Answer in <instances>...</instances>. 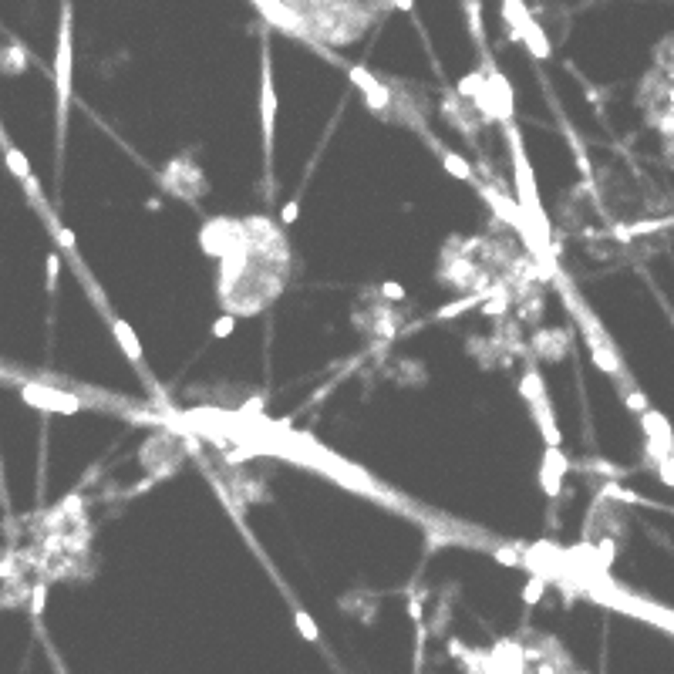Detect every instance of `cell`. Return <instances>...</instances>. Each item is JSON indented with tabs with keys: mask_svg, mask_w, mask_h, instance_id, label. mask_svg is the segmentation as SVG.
<instances>
[{
	"mask_svg": "<svg viewBox=\"0 0 674 674\" xmlns=\"http://www.w3.org/2000/svg\"><path fill=\"white\" fill-rule=\"evenodd\" d=\"M71 0L61 4V31H58V54H54V88H58V145H64V125H68V105H71Z\"/></svg>",
	"mask_w": 674,
	"mask_h": 674,
	"instance_id": "obj_1",
	"label": "cell"
},
{
	"mask_svg": "<svg viewBox=\"0 0 674 674\" xmlns=\"http://www.w3.org/2000/svg\"><path fill=\"white\" fill-rule=\"evenodd\" d=\"M20 398L27 401L31 408L41 412H54V415H75L92 408L94 401L78 398L75 391H61V388H51V384H37V381H20Z\"/></svg>",
	"mask_w": 674,
	"mask_h": 674,
	"instance_id": "obj_2",
	"label": "cell"
},
{
	"mask_svg": "<svg viewBox=\"0 0 674 674\" xmlns=\"http://www.w3.org/2000/svg\"><path fill=\"white\" fill-rule=\"evenodd\" d=\"M260 125H263V155L274 159V125H276V92L270 71V44L263 41V71H260Z\"/></svg>",
	"mask_w": 674,
	"mask_h": 674,
	"instance_id": "obj_3",
	"label": "cell"
},
{
	"mask_svg": "<svg viewBox=\"0 0 674 674\" xmlns=\"http://www.w3.org/2000/svg\"><path fill=\"white\" fill-rule=\"evenodd\" d=\"M567 472H570V459L563 455V448H560V445H546L543 465H539V486H543V492H546L550 499L560 496V489H563V475Z\"/></svg>",
	"mask_w": 674,
	"mask_h": 674,
	"instance_id": "obj_4",
	"label": "cell"
},
{
	"mask_svg": "<svg viewBox=\"0 0 674 674\" xmlns=\"http://www.w3.org/2000/svg\"><path fill=\"white\" fill-rule=\"evenodd\" d=\"M257 7H260V14L270 20V24H276L280 31L287 34H297V37H304V41H310V31H307V24L300 20V17L290 11V4H283V0H253Z\"/></svg>",
	"mask_w": 674,
	"mask_h": 674,
	"instance_id": "obj_5",
	"label": "cell"
},
{
	"mask_svg": "<svg viewBox=\"0 0 674 674\" xmlns=\"http://www.w3.org/2000/svg\"><path fill=\"white\" fill-rule=\"evenodd\" d=\"M348 68V75H351V81L364 92V102H368V108L374 111V115H381L384 105H391V92L384 88L378 78L371 75L368 68H357V64H344Z\"/></svg>",
	"mask_w": 674,
	"mask_h": 674,
	"instance_id": "obj_6",
	"label": "cell"
},
{
	"mask_svg": "<svg viewBox=\"0 0 674 674\" xmlns=\"http://www.w3.org/2000/svg\"><path fill=\"white\" fill-rule=\"evenodd\" d=\"M4 162H7V168H11V172H14V179H17V183L24 185V189H27V196H31L34 202L41 200V189L34 185L31 162H27V155H24V149H17L14 142H11V145L4 149Z\"/></svg>",
	"mask_w": 674,
	"mask_h": 674,
	"instance_id": "obj_7",
	"label": "cell"
},
{
	"mask_svg": "<svg viewBox=\"0 0 674 674\" xmlns=\"http://www.w3.org/2000/svg\"><path fill=\"white\" fill-rule=\"evenodd\" d=\"M37 209H41V216H44V219H47V226H51V236L58 240V246H61V250H68V260H78V243H75V233L68 230L64 223H58V216H54V213H51V209H47V206H44V196L37 200Z\"/></svg>",
	"mask_w": 674,
	"mask_h": 674,
	"instance_id": "obj_8",
	"label": "cell"
},
{
	"mask_svg": "<svg viewBox=\"0 0 674 674\" xmlns=\"http://www.w3.org/2000/svg\"><path fill=\"white\" fill-rule=\"evenodd\" d=\"M111 321V331H115V341H118V348L125 351V357L132 361V364H138L142 368V344H138L135 331L128 327L125 321H118V317H108Z\"/></svg>",
	"mask_w": 674,
	"mask_h": 674,
	"instance_id": "obj_9",
	"label": "cell"
},
{
	"mask_svg": "<svg viewBox=\"0 0 674 674\" xmlns=\"http://www.w3.org/2000/svg\"><path fill=\"white\" fill-rule=\"evenodd\" d=\"M516 41H522V44L529 47V54H533V58H539V61H546V58H550V51H553L550 41H546V34H543V27H539L537 20H529V24H526V27L520 31V37H516Z\"/></svg>",
	"mask_w": 674,
	"mask_h": 674,
	"instance_id": "obj_10",
	"label": "cell"
},
{
	"mask_svg": "<svg viewBox=\"0 0 674 674\" xmlns=\"http://www.w3.org/2000/svg\"><path fill=\"white\" fill-rule=\"evenodd\" d=\"M503 20L509 24V34H513V41H516L522 27L533 20V14L526 11V4H522V0H503Z\"/></svg>",
	"mask_w": 674,
	"mask_h": 674,
	"instance_id": "obj_11",
	"label": "cell"
},
{
	"mask_svg": "<svg viewBox=\"0 0 674 674\" xmlns=\"http://www.w3.org/2000/svg\"><path fill=\"white\" fill-rule=\"evenodd\" d=\"M520 395H522L526 405H539V401H546V384H543V378H539L537 368H529L526 374H522Z\"/></svg>",
	"mask_w": 674,
	"mask_h": 674,
	"instance_id": "obj_12",
	"label": "cell"
},
{
	"mask_svg": "<svg viewBox=\"0 0 674 674\" xmlns=\"http://www.w3.org/2000/svg\"><path fill=\"white\" fill-rule=\"evenodd\" d=\"M563 348H567V334L563 331H553V334H537V351L543 357H563Z\"/></svg>",
	"mask_w": 674,
	"mask_h": 674,
	"instance_id": "obj_13",
	"label": "cell"
},
{
	"mask_svg": "<svg viewBox=\"0 0 674 674\" xmlns=\"http://www.w3.org/2000/svg\"><path fill=\"white\" fill-rule=\"evenodd\" d=\"M0 61H4V68H0V71H14V75L27 71V54H24V47H20V44L0 47Z\"/></svg>",
	"mask_w": 674,
	"mask_h": 674,
	"instance_id": "obj_14",
	"label": "cell"
},
{
	"mask_svg": "<svg viewBox=\"0 0 674 674\" xmlns=\"http://www.w3.org/2000/svg\"><path fill=\"white\" fill-rule=\"evenodd\" d=\"M293 624H297V630H300V637H304V641H310V644L321 641V627H317V620H314L304 607H297V611H293Z\"/></svg>",
	"mask_w": 674,
	"mask_h": 674,
	"instance_id": "obj_15",
	"label": "cell"
},
{
	"mask_svg": "<svg viewBox=\"0 0 674 674\" xmlns=\"http://www.w3.org/2000/svg\"><path fill=\"white\" fill-rule=\"evenodd\" d=\"M442 166H445V172H452V176L462 179V183H469V179H472V166H469L459 152H442Z\"/></svg>",
	"mask_w": 674,
	"mask_h": 674,
	"instance_id": "obj_16",
	"label": "cell"
},
{
	"mask_svg": "<svg viewBox=\"0 0 674 674\" xmlns=\"http://www.w3.org/2000/svg\"><path fill=\"white\" fill-rule=\"evenodd\" d=\"M482 85H486V75L482 71H472V75H465L459 81V98H469V102H475L479 98V92H482Z\"/></svg>",
	"mask_w": 674,
	"mask_h": 674,
	"instance_id": "obj_17",
	"label": "cell"
},
{
	"mask_svg": "<svg viewBox=\"0 0 674 674\" xmlns=\"http://www.w3.org/2000/svg\"><path fill=\"white\" fill-rule=\"evenodd\" d=\"M543 594H546V580L537 573V577H529L526 587H522V603H526V607H537L539 600H543Z\"/></svg>",
	"mask_w": 674,
	"mask_h": 674,
	"instance_id": "obj_18",
	"label": "cell"
},
{
	"mask_svg": "<svg viewBox=\"0 0 674 674\" xmlns=\"http://www.w3.org/2000/svg\"><path fill=\"white\" fill-rule=\"evenodd\" d=\"M44 603H47V583H34L31 587V613H44Z\"/></svg>",
	"mask_w": 674,
	"mask_h": 674,
	"instance_id": "obj_19",
	"label": "cell"
},
{
	"mask_svg": "<svg viewBox=\"0 0 674 674\" xmlns=\"http://www.w3.org/2000/svg\"><path fill=\"white\" fill-rule=\"evenodd\" d=\"M58 274H61V253H47V290L58 287Z\"/></svg>",
	"mask_w": 674,
	"mask_h": 674,
	"instance_id": "obj_20",
	"label": "cell"
},
{
	"mask_svg": "<svg viewBox=\"0 0 674 674\" xmlns=\"http://www.w3.org/2000/svg\"><path fill=\"white\" fill-rule=\"evenodd\" d=\"M469 27H472L475 41L482 44V14H479V0H469Z\"/></svg>",
	"mask_w": 674,
	"mask_h": 674,
	"instance_id": "obj_21",
	"label": "cell"
},
{
	"mask_svg": "<svg viewBox=\"0 0 674 674\" xmlns=\"http://www.w3.org/2000/svg\"><path fill=\"white\" fill-rule=\"evenodd\" d=\"M233 327H236V321H233V314H223L219 321L213 324V337H230Z\"/></svg>",
	"mask_w": 674,
	"mask_h": 674,
	"instance_id": "obj_22",
	"label": "cell"
},
{
	"mask_svg": "<svg viewBox=\"0 0 674 674\" xmlns=\"http://www.w3.org/2000/svg\"><path fill=\"white\" fill-rule=\"evenodd\" d=\"M381 293H384V297H391V300H401V297H405V287L388 280V283H381Z\"/></svg>",
	"mask_w": 674,
	"mask_h": 674,
	"instance_id": "obj_23",
	"label": "cell"
},
{
	"mask_svg": "<svg viewBox=\"0 0 674 674\" xmlns=\"http://www.w3.org/2000/svg\"><path fill=\"white\" fill-rule=\"evenodd\" d=\"M297 216H300V206H297V202H287V206L280 209V219H283L287 226H290V223L297 219Z\"/></svg>",
	"mask_w": 674,
	"mask_h": 674,
	"instance_id": "obj_24",
	"label": "cell"
},
{
	"mask_svg": "<svg viewBox=\"0 0 674 674\" xmlns=\"http://www.w3.org/2000/svg\"><path fill=\"white\" fill-rule=\"evenodd\" d=\"M391 7H398V11H412V0H391Z\"/></svg>",
	"mask_w": 674,
	"mask_h": 674,
	"instance_id": "obj_25",
	"label": "cell"
},
{
	"mask_svg": "<svg viewBox=\"0 0 674 674\" xmlns=\"http://www.w3.org/2000/svg\"><path fill=\"white\" fill-rule=\"evenodd\" d=\"M0 145H4V149L11 145V142H7V135H4V128H0Z\"/></svg>",
	"mask_w": 674,
	"mask_h": 674,
	"instance_id": "obj_26",
	"label": "cell"
},
{
	"mask_svg": "<svg viewBox=\"0 0 674 674\" xmlns=\"http://www.w3.org/2000/svg\"><path fill=\"white\" fill-rule=\"evenodd\" d=\"M0 378H4V371H0Z\"/></svg>",
	"mask_w": 674,
	"mask_h": 674,
	"instance_id": "obj_27",
	"label": "cell"
}]
</instances>
